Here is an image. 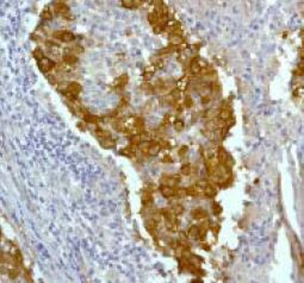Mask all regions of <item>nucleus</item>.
Wrapping results in <instances>:
<instances>
[{"label": "nucleus", "instance_id": "obj_2", "mask_svg": "<svg viewBox=\"0 0 304 283\" xmlns=\"http://www.w3.org/2000/svg\"><path fill=\"white\" fill-rule=\"evenodd\" d=\"M38 65H39V69H41L42 71H44V73H48V71H50V70L55 69V65H56V63H55V62H53L50 58H48V57H44L43 60H41V61L38 62Z\"/></svg>", "mask_w": 304, "mask_h": 283}, {"label": "nucleus", "instance_id": "obj_10", "mask_svg": "<svg viewBox=\"0 0 304 283\" xmlns=\"http://www.w3.org/2000/svg\"><path fill=\"white\" fill-rule=\"evenodd\" d=\"M203 192H204V195H205L206 198H213V196L216 195V193H217L216 188H215L213 186H211V184H209L206 188H204Z\"/></svg>", "mask_w": 304, "mask_h": 283}, {"label": "nucleus", "instance_id": "obj_11", "mask_svg": "<svg viewBox=\"0 0 304 283\" xmlns=\"http://www.w3.org/2000/svg\"><path fill=\"white\" fill-rule=\"evenodd\" d=\"M218 116H219V119H221V120H228V119L232 117V110L224 107V108H222V110L219 111Z\"/></svg>", "mask_w": 304, "mask_h": 283}, {"label": "nucleus", "instance_id": "obj_28", "mask_svg": "<svg viewBox=\"0 0 304 283\" xmlns=\"http://www.w3.org/2000/svg\"><path fill=\"white\" fill-rule=\"evenodd\" d=\"M171 95H172V98H173L175 101H178V100L181 98V90L178 89V88H175V89H173V90L171 92Z\"/></svg>", "mask_w": 304, "mask_h": 283}, {"label": "nucleus", "instance_id": "obj_46", "mask_svg": "<svg viewBox=\"0 0 304 283\" xmlns=\"http://www.w3.org/2000/svg\"><path fill=\"white\" fill-rule=\"evenodd\" d=\"M175 108H177V112H183V110H184V105H177L175 106Z\"/></svg>", "mask_w": 304, "mask_h": 283}, {"label": "nucleus", "instance_id": "obj_37", "mask_svg": "<svg viewBox=\"0 0 304 283\" xmlns=\"http://www.w3.org/2000/svg\"><path fill=\"white\" fill-rule=\"evenodd\" d=\"M159 144H160V148H161V149H170V148H171L170 142L166 140V139H161V140L159 142Z\"/></svg>", "mask_w": 304, "mask_h": 283}, {"label": "nucleus", "instance_id": "obj_43", "mask_svg": "<svg viewBox=\"0 0 304 283\" xmlns=\"http://www.w3.org/2000/svg\"><path fill=\"white\" fill-rule=\"evenodd\" d=\"M187 150H189V148H187V146H183V148H180V150H179V156H180V157H184V156L187 154Z\"/></svg>", "mask_w": 304, "mask_h": 283}, {"label": "nucleus", "instance_id": "obj_18", "mask_svg": "<svg viewBox=\"0 0 304 283\" xmlns=\"http://www.w3.org/2000/svg\"><path fill=\"white\" fill-rule=\"evenodd\" d=\"M94 135L96 136H98V137H100V138H110L111 137V135H110V132L109 131H105V130H102V129H99V127H96V130H94Z\"/></svg>", "mask_w": 304, "mask_h": 283}, {"label": "nucleus", "instance_id": "obj_47", "mask_svg": "<svg viewBox=\"0 0 304 283\" xmlns=\"http://www.w3.org/2000/svg\"><path fill=\"white\" fill-rule=\"evenodd\" d=\"M185 60H186V56H185V55H181L180 57H178V61H179V62H184Z\"/></svg>", "mask_w": 304, "mask_h": 283}, {"label": "nucleus", "instance_id": "obj_19", "mask_svg": "<svg viewBox=\"0 0 304 283\" xmlns=\"http://www.w3.org/2000/svg\"><path fill=\"white\" fill-rule=\"evenodd\" d=\"M102 146L103 148H105V149H110V148H113L115 145H116V143H115V140L113 139H111V137L110 138H104L103 140H102Z\"/></svg>", "mask_w": 304, "mask_h": 283}, {"label": "nucleus", "instance_id": "obj_14", "mask_svg": "<svg viewBox=\"0 0 304 283\" xmlns=\"http://www.w3.org/2000/svg\"><path fill=\"white\" fill-rule=\"evenodd\" d=\"M84 120L87 123V124H91V125H97L98 121H99V118L96 117V116H92L90 113H86L84 116Z\"/></svg>", "mask_w": 304, "mask_h": 283}, {"label": "nucleus", "instance_id": "obj_24", "mask_svg": "<svg viewBox=\"0 0 304 283\" xmlns=\"http://www.w3.org/2000/svg\"><path fill=\"white\" fill-rule=\"evenodd\" d=\"M180 174L184 175V176H190V175L192 174V167H191L190 164L183 165L181 169H180Z\"/></svg>", "mask_w": 304, "mask_h": 283}, {"label": "nucleus", "instance_id": "obj_21", "mask_svg": "<svg viewBox=\"0 0 304 283\" xmlns=\"http://www.w3.org/2000/svg\"><path fill=\"white\" fill-rule=\"evenodd\" d=\"M170 41H171V43L174 45V47H178V45H180L181 43H183V37L181 36H177V35H171L170 36Z\"/></svg>", "mask_w": 304, "mask_h": 283}, {"label": "nucleus", "instance_id": "obj_5", "mask_svg": "<svg viewBox=\"0 0 304 283\" xmlns=\"http://www.w3.org/2000/svg\"><path fill=\"white\" fill-rule=\"evenodd\" d=\"M228 158H229V156H228L227 151H225L223 148H219V149L217 150V161H218V163L224 165V164L227 163Z\"/></svg>", "mask_w": 304, "mask_h": 283}, {"label": "nucleus", "instance_id": "obj_25", "mask_svg": "<svg viewBox=\"0 0 304 283\" xmlns=\"http://www.w3.org/2000/svg\"><path fill=\"white\" fill-rule=\"evenodd\" d=\"M34 57L39 62L41 60H43L44 58V52L42 51V49H39V48H36L35 50H34Z\"/></svg>", "mask_w": 304, "mask_h": 283}, {"label": "nucleus", "instance_id": "obj_33", "mask_svg": "<svg viewBox=\"0 0 304 283\" xmlns=\"http://www.w3.org/2000/svg\"><path fill=\"white\" fill-rule=\"evenodd\" d=\"M184 106L187 107V108H191V107L193 106V100H192V98H191L190 95H187V97L185 98V100H184Z\"/></svg>", "mask_w": 304, "mask_h": 283}, {"label": "nucleus", "instance_id": "obj_9", "mask_svg": "<svg viewBox=\"0 0 304 283\" xmlns=\"http://www.w3.org/2000/svg\"><path fill=\"white\" fill-rule=\"evenodd\" d=\"M151 201H153V193H151L150 191H148V189H145L143 193H142V204L143 205H149Z\"/></svg>", "mask_w": 304, "mask_h": 283}, {"label": "nucleus", "instance_id": "obj_48", "mask_svg": "<svg viewBox=\"0 0 304 283\" xmlns=\"http://www.w3.org/2000/svg\"><path fill=\"white\" fill-rule=\"evenodd\" d=\"M150 76H151V73H145L144 74V80H149Z\"/></svg>", "mask_w": 304, "mask_h": 283}, {"label": "nucleus", "instance_id": "obj_13", "mask_svg": "<svg viewBox=\"0 0 304 283\" xmlns=\"http://www.w3.org/2000/svg\"><path fill=\"white\" fill-rule=\"evenodd\" d=\"M159 20H160V17H159V15H158L155 11L148 13V22H149L151 25H158Z\"/></svg>", "mask_w": 304, "mask_h": 283}, {"label": "nucleus", "instance_id": "obj_23", "mask_svg": "<svg viewBox=\"0 0 304 283\" xmlns=\"http://www.w3.org/2000/svg\"><path fill=\"white\" fill-rule=\"evenodd\" d=\"M142 142V138H141V135H132L130 137V145H134V146H138Z\"/></svg>", "mask_w": 304, "mask_h": 283}, {"label": "nucleus", "instance_id": "obj_29", "mask_svg": "<svg viewBox=\"0 0 304 283\" xmlns=\"http://www.w3.org/2000/svg\"><path fill=\"white\" fill-rule=\"evenodd\" d=\"M41 18H43L44 20H51V19H53V15H51V12H50L48 9H45V10L41 13Z\"/></svg>", "mask_w": 304, "mask_h": 283}, {"label": "nucleus", "instance_id": "obj_44", "mask_svg": "<svg viewBox=\"0 0 304 283\" xmlns=\"http://www.w3.org/2000/svg\"><path fill=\"white\" fill-rule=\"evenodd\" d=\"M153 30H154V32H155V33H160V32H162V31L165 30V28H164L162 25H155Z\"/></svg>", "mask_w": 304, "mask_h": 283}, {"label": "nucleus", "instance_id": "obj_36", "mask_svg": "<svg viewBox=\"0 0 304 283\" xmlns=\"http://www.w3.org/2000/svg\"><path fill=\"white\" fill-rule=\"evenodd\" d=\"M175 195L180 198L186 196V188H178V189H175Z\"/></svg>", "mask_w": 304, "mask_h": 283}, {"label": "nucleus", "instance_id": "obj_39", "mask_svg": "<svg viewBox=\"0 0 304 283\" xmlns=\"http://www.w3.org/2000/svg\"><path fill=\"white\" fill-rule=\"evenodd\" d=\"M153 63H154V67H162L164 65V61H162V58L161 57H156V58H154L153 60Z\"/></svg>", "mask_w": 304, "mask_h": 283}, {"label": "nucleus", "instance_id": "obj_3", "mask_svg": "<svg viewBox=\"0 0 304 283\" xmlns=\"http://www.w3.org/2000/svg\"><path fill=\"white\" fill-rule=\"evenodd\" d=\"M160 192L165 198H172V196L175 195V188L171 187V186H167V184H162L160 187Z\"/></svg>", "mask_w": 304, "mask_h": 283}, {"label": "nucleus", "instance_id": "obj_27", "mask_svg": "<svg viewBox=\"0 0 304 283\" xmlns=\"http://www.w3.org/2000/svg\"><path fill=\"white\" fill-rule=\"evenodd\" d=\"M184 127H185V123L183 121V120H180V119H177L175 121H174V129L177 130V131H183L184 130Z\"/></svg>", "mask_w": 304, "mask_h": 283}, {"label": "nucleus", "instance_id": "obj_4", "mask_svg": "<svg viewBox=\"0 0 304 283\" xmlns=\"http://www.w3.org/2000/svg\"><path fill=\"white\" fill-rule=\"evenodd\" d=\"M192 217L196 220H203V219L208 218V212L203 208H196L192 211Z\"/></svg>", "mask_w": 304, "mask_h": 283}, {"label": "nucleus", "instance_id": "obj_35", "mask_svg": "<svg viewBox=\"0 0 304 283\" xmlns=\"http://www.w3.org/2000/svg\"><path fill=\"white\" fill-rule=\"evenodd\" d=\"M199 189H204V188H206L208 186H209V182L208 181H205V180H199L198 182H197V184H196Z\"/></svg>", "mask_w": 304, "mask_h": 283}, {"label": "nucleus", "instance_id": "obj_49", "mask_svg": "<svg viewBox=\"0 0 304 283\" xmlns=\"http://www.w3.org/2000/svg\"><path fill=\"white\" fill-rule=\"evenodd\" d=\"M203 247H204V250H206V251H209V250H210V246H209L208 244H203Z\"/></svg>", "mask_w": 304, "mask_h": 283}, {"label": "nucleus", "instance_id": "obj_40", "mask_svg": "<svg viewBox=\"0 0 304 283\" xmlns=\"http://www.w3.org/2000/svg\"><path fill=\"white\" fill-rule=\"evenodd\" d=\"M293 74H294V76H302L303 75V65H302V63H299L298 68L293 71Z\"/></svg>", "mask_w": 304, "mask_h": 283}, {"label": "nucleus", "instance_id": "obj_8", "mask_svg": "<svg viewBox=\"0 0 304 283\" xmlns=\"http://www.w3.org/2000/svg\"><path fill=\"white\" fill-rule=\"evenodd\" d=\"M62 61H63V63H66L68 65H73V64H75L78 62V57L75 55H72V54H64L62 56Z\"/></svg>", "mask_w": 304, "mask_h": 283}, {"label": "nucleus", "instance_id": "obj_26", "mask_svg": "<svg viewBox=\"0 0 304 283\" xmlns=\"http://www.w3.org/2000/svg\"><path fill=\"white\" fill-rule=\"evenodd\" d=\"M172 211H173V213L175 214V215H180V214H183L184 213V206H181V205H174L173 207H172Z\"/></svg>", "mask_w": 304, "mask_h": 283}, {"label": "nucleus", "instance_id": "obj_15", "mask_svg": "<svg viewBox=\"0 0 304 283\" xmlns=\"http://www.w3.org/2000/svg\"><path fill=\"white\" fill-rule=\"evenodd\" d=\"M198 232H199V227L193 225L190 227V230L187 232V237L191 239H198Z\"/></svg>", "mask_w": 304, "mask_h": 283}, {"label": "nucleus", "instance_id": "obj_20", "mask_svg": "<svg viewBox=\"0 0 304 283\" xmlns=\"http://www.w3.org/2000/svg\"><path fill=\"white\" fill-rule=\"evenodd\" d=\"M121 154L124 155V156H128V157H134L135 156V146L134 145H129L128 148L123 149Z\"/></svg>", "mask_w": 304, "mask_h": 283}, {"label": "nucleus", "instance_id": "obj_42", "mask_svg": "<svg viewBox=\"0 0 304 283\" xmlns=\"http://www.w3.org/2000/svg\"><path fill=\"white\" fill-rule=\"evenodd\" d=\"M164 163H172L173 162V158H172V156L171 155H166V156H164L162 157V159H161Z\"/></svg>", "mask_w": 304, "mask_h": 283}, {"label": "nucleus", "instance_id": "obj_1", "mask_svg": "<svg viewBox=\"0 0 304 283\" xmlns=\"http://www.w3.org/2000/svg\"><path fill=\"white\" fill-rule=\"evenodd\" d=\"M53 37L55 39H60L61 42H64V43H69L75 39V36L74 33L69 32V31H66V30H61V31H55L53 33Z\"/></svg>", "mask_w": 304, "mask_h": 283}, {"label": "nucleus", "instance_id": "obj_38", "mask_svg": "<svg viewBox=\"0 0 304 283\" xmlns=\"http://www.w3.org/2000/svg\"><path fill=\"white\" fill-rule=\"evenodd\" d=\"M212 208H213L212 211H213V213H215L216 215H218V214L222 212V208H221V206H219L217 202H213V204H212Z\"/></svg>", "mask_w": 304, "mask_h": 283}, {"label": "nucleus", "instance_id": "obj_12", "mask_svg": "<svg viewBox=\"0 0 304 283\" xmlns=\"http://www.w3.org/2000/svg\"><path fill=\"white\" fill-rule=\"evenodd\" d=\"M126 83H128V75H122L121 77H118L117 79V81H116V87L118 88V89H123L125 86H126Z\"/></svg>", "mask_w": 304, "mask_h": 283}, {"label": "nucleus", "instance_id": "obj_41", "mask_svg": "<svg viewBox=\"0 0 304 283\" xmlns=\"http://www.w3.org/2000/svg\"><path fill=\"white\" fill-rule=\"evenodd\" d=\"M173 120V116L171 114V113H168V114H166L165 117H164V125H167L168 123H171Z\"/></svg>", "mask_w": 304, "mask_h": 283}, {"label": "nucleus", "instance_id": "obj_31", "mask_svg": "<svg viewBox=\"0 0 304 283\" xmlns=\"http://www.w3.org/2000/svg\"><path fill=\"white\" fill-rule=\"evenodd\" d=\"M18 275H19V270H18L17 268H10V269H9V276H10V278L15 279V278L18 277Z\"/></svg>", "mask_w": 304, "mask_h": 283}, {"label": "nucleus", "instance_id": "obj_32", "mask_svg": "<svg viewBox=\"0 0 304 283\" xmlns=\"http://www.w3.org/2000/svg\"><path fill=\"white\" fill-rule=\"evenodd\" d=\"M186 87H187V77H184L183 80H180V81L178 82V87H177V88H178V89H180V90L183 92Z\"/></svg>", "mask_w": 304, "mask_h": 283}, {"label": "nucleus", "instance_id": "obj_34", "mask_svg": "<svg viewBox=\"0 0 304 283\" xmlns=\"http://www.w3.org/2000/svg\"><path fill=\"white\" fill-rule=\"evenodd\" d=\"M122 5L125 9H135V4H134V1H131V0H124V1H122Z\"/></svg>", "mask_w": 304, "mask_h": 283}, {"label": "nucleus", "instance_id": "obj_16", "mask_svg": "<svg viewBox=\"0 0 304 283\" xmlns=\"http://www.w3.org/2000/svg\"><path fill=\"white\" fill-rule=\"evenodd\" d=\"M190 70H191V73H192V74H199V73H200L202 68H200V67H199V64H198V58H194V60L191 62Z\"/></svg>", "mask_w": 304, "mask_h": 283}, {"label": "nucleus", "instance_id": "obj_7", "mask_svg": "<svg viewBox=\"0 0 304 283\" xmlns=\"http://www.w3.org/2000/svg\"><path fill=\"white\" fill-rule=\"evenodd\" d=\"M55 11H56L58 15H61L62 17L69 13V9H68V6H67L64 3H57V4L55 5Z\"/></svg>", "mask_w": 304, "mask_h": 283}, {"label": "nucleus", "instance_id": "obj_45", "mask_svg": "<svg viewBox=\"0 0 304 283\" xmlns=\"http://www.w3.org/2000/svg\"><path fill=\"white\" fill-rule=\"evenodd\" d=\"M211 230H212V232H213L215 234H217V233L219 232V225H218V224H215V225H212Z\"/></svg>", "mask_w": 304, "mask_h": 283}, {"label": "nucleus", "instance_id": "obj_22", "mask_svg": "<svg viewBox=\"0 0 304 283\" xmlns=\"http://www.w3.org/2000/svg\"><path fill=\"white\" fill-rule=\"evenodd\" d=\"M134 127H136L138 131H142L143 127H144V120H143L141 117L135 118V120H134Z\"/></svg>", "mask_w": 304, "mask_h": 283}, {"label": "nucleus", "instance_id": "obj_17", "mask_svg": "<svg viewBox=\"0 0 304 283\" xmlns=\"http://www.w3.org/2000/svg\"><path fill=\"white\" fill-rule=\"evenodd\" d=\"M200 193V189L196 186V187H189L186 188V195L189 196H198Z\"/></svg>", "mask_w": 304, "mask_h": 283}, {"label": "nucleus", "instance_id": "obj_30", "mask_svg": "<svg viewBox=\"0 0 304 283\" xmlns=\"http://www.w3.org/2000/svg\"><path fill=\"white\" fill-rule=\"evenodd\" d=\"M216 116H217V111H215V110H208V111H205L204 114H203L204 118H209V119H212V118H215Z\"/></svg>", "mask_w": 304, "mask_h": 283}, {"label": "nucleus", "instance_id": "obj_6", "mask_svg": "<svg viewBox=\"0 0 304 283\" xmlns=\"http://www.w3.org/2000/svg\"><path fill=\"white\" fill-rule=\"evenodd\" d=\"M161 150L160 148V144L159 142H155V140H150V146H149V156H155L159 154V151Z\"/></svg>", "mask_w": 304, "mask_h": 283}]
</instances>
